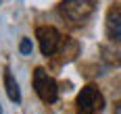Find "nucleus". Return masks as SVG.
<instances>
[{
  "instance_id": "423d86ee",
  "label": "nucleus",
  "mask_w": 121,
  "mask_h": 114,
  "mask_svg": "<svg viewBox=\"0 0 121 114\" xmlns=\"http://www.w3.org/2000/svg\"><path fill=\"white\" fill-rule=\"evenodd\" d=\"M4 87H6V93L15 104L21 102V91H19V85L15 81V77L11 75V71H4Z\"/></svg>"
},
{
  "instance_id": "1a4fd4ad",
  "label": "nucleus",
  "mask_w": 121,
  "mask_h": 114,
  "mask_svg": "<svg viewBox=\"0 0 121 114\" xmlns=\"http://www.w3.org/2000/svg\"><path fill=\"white\" fill-rule=\"evenodd\" d=\"M0 114H2V108H0Z\"/></svg>"
},
{
  "instance_id": "f257e3e1",
  "label": "nucleus",
  "mask_w": 121,
  "mask_h": 114,
  "mask_svg": "<svg viewBox=\"0 0 121 114\" xmlns=\"http://www.w3.org/2000/svg\"><path fill=\"white\" fill-rule=\"evenodd\" d=\"M96 8V0H63L59 4V15L73 25H82L90 19Z\"/></svg>"
},
{
  "instance_id": "20e7f679",
  "label": "nucleus",
  "mask_w": 121,
  "mask_h": 114,
  "mask_svg": "<svg viewBox=\"0 0 121 114\" xmlns=\"http://www.w3.org/2000/svg\"><path fill=\"white\" fill-rule=\"evenodd\" d=\"M36 38L40 44V50L44 56H52L60 46V33L50 25H42L36 29Z\"/></svg>"
},
{
  "instance_id": "6e6552de",
  "label": "nucleus",
  "mask_w": 121,
  "mask_h": 114,
  "mask_svg": "<svg viewBox=\"0 0 121 114\" xmlns=\"http://www.w3.org/2000/svg\"><path fill=\"white\" fill-rule=\"evenodd\" d=\"M115 114H121V102H119V104H115Z\"/></svg>"
},
{
  "instance_id": "f03ea898",
  "label": "nucleus",
  "mask_w": 121,
  "mask_h": 114,
  "mask_svg": "<svg viewBox=\"0 0 121 114\" xmlns=\"http://www.w3.org/2000/svg\"><path fill=\"white\" fill-rule=\"evenodd\" d=\"M104 108V98L96 85H86L82 87L77 102H75V112L77 114H100Z\"/></svg>"
},
{
  "instance_id": "7ed1b4c3",
  "label": "nucleus",
  "mask_w": 121,
  "mask_h": 114,
  "mask_svg": "<svg viewBox=\"0 0 121 114\" xmlns=\"http://www.w3.org/2000/svg\"><path fill=\"white\" fill-rule=\"evenodd\" d=\"M34 89H36L38 98L44 102V104H54L59 100V87H56V81L46 73V68L38 66L34 71Z\"/></svg>"
},
{
  "instance_id": "0eeeda50",
  "label": "nucleus",
  "mask_w": 121,
  "mask_h": 114,
  "mask_svg": "<svg viewBox=\"0 0 121 114\" xmlns=\"http://www.w3.org/2000/svg\"><path fill=\"white\" fill-rule=\"evenodd\" d=\"M31 48H34V46H31V39H29V38H23V39H21V44H19V52H21L23 56H29V54H31Z\"/></svg>"
},
{
  "instance_id": "39448f33",
  "label": "nucleus",
  "mask_w": 121,
  "mask_h": 114,
  "mask_svg": "<svg viewBox=\"0 0 121 114\" xmlns=\"http://www.w3.org/2000/svg\"><path fill=\"white\" fill-rule=\"evenodd\" d=\"M107 31L113 39L121 42V6L111 8L109 17H107Z\"/></svg>"
}]
</instances>
